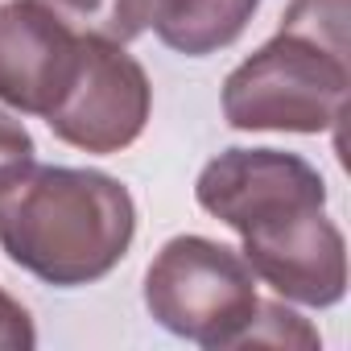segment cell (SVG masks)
Instances as JSON below:
<instances>
[{"label":"cell","mask_w":351,"mask_h":351,"mask_svg":"<svg viewBox=\"0 0 351 351\" xmlns=\"http://www.w3.org/2000/svg\"><path fill=\"white\" fill-rule=\"evenodd\" d=\"M136 236V203L99 169L21 165L0 182V248L46 285L75 289L108 277Z\"/></svg>","instance_id":"obj_1"},{"label":"cell","mask_w":351,"mask_h":351,"mask_svg":"<svg viewBox=\"0 0 351 351\" xmlns=\"http://www.w3.org/2000/svg\"><path fill=\"white\" fill-rule=\"evenodd\" d=\"M351 87L347 54L277 29L223 83V116L240 132H326L343 120Z\"/></svg>","instance_id":"obj_2"},{"label":"cell","mask_w":351,"mask_h":351,"mask_svg":"<svg viewBox=\"0 0 351 351\" xmlns=\"http://www.w3.org/2000/svg\"><path fill=\"white\" fill-rule=\"evenodd\" d=\"M256 273L248 261L207 236H173L145 273L149 314L178 339L228 351L256 314Z\"/></svg>","instance_id":"obj_3"},{"label":"cell","mask_w":351,"mask_h":351,"mask_svg":"<svg viewBox=\"0 0 351 351\" xmlns=\"http://www.w3.org/2000/svg\"><path fill=\"white\" fill-rule=\"evenodd\" d=\"M149 108L153 87L145 66L112 42L83 38L71 87L46 112V124L83 153H120L145 132Z\"/></svg>","instance_id":"obj_4"},{"label":"cell","mask_w":351,"mask_h":351,"mask_svg":"<svg viewBox=\"0 0 351 351\" xmlns=\"http://www.w3.org/2000/svg\"><path fill=\"white\" fill-rule=\"evenodd\" d=\"M248 269L281 298L302 306H335L347 293V244L318 203L289 207L240 232Z\"/></svg>","instance_id":"obj_5"},{"label":"cell","mask_w":351,"mask_h":351,"mask_svg":"<svg viewBox=\"0 0 351 351\" xmlns=\"http://www.w3.org/2000/svg\"><path fill=\"white\" fill-rule=\"evenodd\" d=\"M195 199L207 215L223 219L232 232H248L261 219H273L289 207L318 203L326 207L322 173L281 149H228L203 165Z\"/></svg>","instance_id":"obj_6"},{"label":"cell","mask_w":351,"mask_h":351,"mask_svg":"<svg viewBox=\"0 0 351 351\" xmlns=\"http://www.w3.org/2000/svg\"><path fill=\"white\" fill-rule=\"evenodd\" d=\"M79 46L83 38L58 25L34 0L0 5V104L46 116L71 87Z\"/></svg>","instance_id":"obj_7"},{"label":"cell","mask_w":351,"mask_h":351,"mask_svg":"<svg viewBox=\"0 0 351 351\" xmlns=\"http://www.w3.org/2000/svg\"><path fill=\"white\" fill-rule=\"evenodd\" d=\"M261 0H149V25L153 34L186 58L215 54L232 46Z\"/></svg>","instance_id":"obj_8"},{"label":"cell","mask_w":351,"mask_h":351,"mask_svg":"<svg viewBox=\"0 0 351 351\" xmlns=\"http://www.w3.org/2000/svg\"><path fill=\"white\" fill-rule=\"evenodd\" d=\"M75 38L128 46L149 25V0H34Z\"/></svg>","instance_id":"obj_9"},{"label":"cell","mask_w":351,"mask_h":351,"mask_svg":"<svg viewBox=\"0 0 351 351\" xmlns=\"http://www.w3.org/2000/svg\"><path fill=\"white\" fill-rule=\"evenodd\" d=\"M322 339H318V330L302 318V314H293L289 306H281V302H256V314H252V322L244 326V335L236 339V347H318Z\"/></svg>","instance_id":"obj_10"},{"label":"cell","mask_w":351,"mask_h":351,"mask_svg":"<svg viewBox=\"0 0 351 351\" xmlns=\"http://www.w3.org/2000/svg\"><path fill=\"white\" fill-rule=\"evenodd\" d=\"M281 29L314 38L335 54H347V0H289Z\"/></svg>","instance_id":"obj_11"},{"label":"cell","mask_w":351,"mask_h":351,"mask_svg":"<svg viewBox=\"0 0 351 351\" xmlns=\"http://www.w3.org/2000/svg\"><path fill=\"white\" fill-rule=\"evenodd\" d=\"M34 161V136L21 120H13L5 108H0V182L13 178L21 165Z\"/></svg>","instance_id":"obj_12"}]
</instances>
